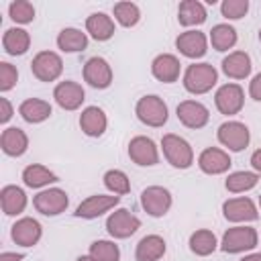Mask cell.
I'll use <instances>...</instances> for the list:
<instances>
[{
    "mask_svg": "<svg viewBox=\"0 0 261 261\" xmlns=\"http://www.w3.org/2000/svg\"><path fill=\"white\" fill-rule=\"evenodd\" d=\"M0 204L6 216H16L27 208V194L18 186H4L0 192Z\"/></svg>",
    "mask_w": 261,
    "mask_h": 261,
    "instance_id": "d4e9b609",
    "label": "cell"
},
{
    "mask_svg": "<svg viewBox=\"0 0 261 261\" xmlns=\"http://www.w3.org/2000/svg\"><path fill=\"white\" fill-rule=\"evenodd\" d=\"M84 80L98 90H104L112 84V67L102 57H92L84 65Z\"/></svg>",
    "mask_w": 261,
    "mask_h": 261,
    "instance_id": "5bb4252c",
    "label": "cell"
},
{
    "mask_svg": "<svg viewBox=\"0 0 261 261\" xmlns=\"http://www.w3.org/2000/svg\"><path fill=\"white\" fill-rule=\"evenodd\" d=\"M249 94H251L253 100L261 102V71L251 80V84H249Z\"/></svg>",
    "mask_w": 261,
    "mask_h": 261,
    "instance_id": "60d3db41",
    "label": "cell"
},
{
    "mask_svg": "<svg viewBox=\"0 0 261 261\" xmlns=\"http://www.w3.org/2000/svg\"><path fill=\"white\" fill-rule=\"evenodd\" d=\"M57 47L63 51V53H77V51H84L88 47V35L82 33L80 29H63L59 35H57Z\"/></svg>",
    "mask_w": 261,
    "mask_h": 261,
    "instance_id": "f546056e",
    "label": "cell"
},
{
    "mask_svg": "<svg viewBox=\"0 0 261 261\" xmlns=\"http://www.w3.org/2000/svg\"><path fill=\"white\" fill-rule=\"evenodd\" d=\"M175 47L179 49L181 55H186L190 59H198V57L206 55L208 39L202 31H186V33H179V37L175 39Z\"/></svg>",
    "mask_w": 261,
    "mask_h": 261,
    "instance_id": "2e32d148",
    "label": "cell"
},
{
    "mask_svg": "<svg viewBox=\"0 0 261 261\" xmlns=\"http://www.w3.org/2000/svg\"><path fill=\"white\" fill-rule=\"evenodd\" d=\"M251 165H253L255 173H261V149H257V151L251 155Z\"/></svg>",
    "mask_w": 261,
    "mask_h": 261,
    "instance_id": "7bdbcfd3",
    "label": "cell"
},
{
    "mask_svg": "<svg viewBox=\"0 0 261 261\" xmlns=\"http://www.w3.org/2000/svg\"><path fill=\"white\" fill-rule=\"evenodd\" d=\"M216 245L218 243H216L214 232L206 230V228H200V230L192 232V237H190V249H192V253H196L200 257H206V255L214 253Z\"/></svg>",
    "mask_w": 261,
    "mask_h": 261,
    "instance_id": "1f68e13d",
    "label": "cell"
},
{
    "mask_svg": "<svg viewBox=\"0 0 261 261\" xmlns=\"http://www.w3.org/2000/svg\"><path fill=\"white\" fill-rule=\"evenodd\" d=\"M175 114H177V120L184 126H188V128H202L210 120L208 108L202 102H196V100H184V102H179L177 108H175Z\"/></svg>",
    "mask_w": 261,
    "mask_h": 261,
    "instance_id": "8fae6325",
    "label": "cell"
},
{
    "mask_svg": "<svg viewBox=\"0 0 261 261\" xmlns=\"http://www.w3.org/2000/svg\"><path fill=\"white\" fill-rule=\"evenodd\" d=\"M12 118V106L8 98H0V122H8Z\"/></svg>",
    "mask_w": 261,
    "mask_h": 261,
    "instance_id": "b9f144b4",
    "label": "cell"
},
{
    "mask_svg": "<svg viewBox=\"0 0 261 261\" xmlns=\"http://www.w3.org/2000/svg\"><path fill=\"white\" fill-rule=\"evenodd\" d=\"M2 47L8 55H24L31 47V35L18 27L6 29L2 37Z\"/></svg>",
    "mask_w": 261,
    "mask_h": 261,
    "instance_id": "484cf974",
    "label": "cell"
},
{
    "mask_svg": "<svg viewBox=\"0 0 261 261\" xmlns=\"http://www.w3.org/2000/svg\"><path fill=\"white\" fill-rule=\"evenodd\" d=\"M51 112H53L51 104L45 102V100H41V98H27L18 106V114L27 122H31V124H39V122L47 120L51 116Z\"/></svg>",
    "mask_w": 261,
    "mask_h": 261,
    "instance_id": "cb8c5ba5",
    "label": "cell"
},
{
    "mask_svg": "<svg viewBox=\"0 0 261 261\" xmlns=\"http://www.w3.org/2000/svg\"><path fill=\"white\" fill-rule=\"evenodd\" d=\"M86 31L96 41H108L114 35V20L104 12H94L86 18Z\"/></svg>",
    "mask_w": 261,
    "mask_h": 261,
    "instance_id": "83f0119b",
    "label": "cell"
},
{
    "mask_svg": "<svg viewBox=\"0 0 261 261\" xmlns=\"http://www.w3.org/2000/svg\"><path fill=\"white\" fill-rule=\"evenodd\" d=\"M106 126H108V120H106V114H104L102 108L88 106V108L82 110V114H80V128L84 130V135H88V137H102Z\"/></svg>",
    "mask_w": 261,
    "mask_h": 261,
    "instance_id": "44dd1931",
    "label": "cell"
},
{
    "mask_svg": "<svg viewBox=\"0 0 261 261\" xmlns=\"http://www.w3.org/2000/svg\"><path fill=\"white\" fill-rule=\"evenodd\" d=\"M0 147L8 157H20L29 147V137L18 126H8L2 130Z\"/></svg>",
    "mask_w": 261,
    "mask_h": 261,
    "instance_id": "7402d4cb",
    "label": "cell"
},
{
    "mask_svg": "<svg viewBox=\"0 0 261 261\" xmlns=\"http://www.w3.org/2000/svg\"><path fill=\"white\" fill-rule=\"evenodd\" d=\"M218 82V71L210 63H192L184 73V88L190 94H206Z\"/></svg>",
    "mask_w": 261,
    "mask_h": 261,
    "instance_id": "6da1fadb",
    "label": "cell"
},
{
    "mask_svg": "<svg viewBox=\"0 0 261 261\" xmlns=\"http://www.w3.org/2000/svg\"><path fill=\"white\" fill-rule=\"evenodd\" d=\"M104 186L114 194V196H124L130 192V181L128 175L120 169H108L104 173Z\"/></svg>",
    "mask_w": 261,
    "mask_h": 261,
    "instance_id": "e575fe53",
    "label": "cell"
},
{
    "mask_svg": "<svg viewBox=\"0 0 261 261\" xmlns=\"http://www.w3.org/2000/svg\"><path fill=\"white\" fill-rule=\"evenodd\" d=\"M257 181H259V173H255V171H234L226 177L224 186H226L228 192L241 194V192H247V190L255 188Z\"/></svg>",
    "mask_w": 261,
    "mask_h": 261,
    "instance_id": "836d02e7",
    "label": "cell"
},
{
    "mask_svg": "<svg viewBox=\"0 0 261 261\" xmlns=\"http://www.w3.org/2000/svg\"><path fill=\"white\" fill-rule=\"evenodd\" d=\"M222 214L230 222H249L259 216L251 198H230L222 204Z\"/></svg>",
    "mask_w": 261,
    "mask_h": 261,
    "instance_id": "e0dca14e",
    "label": "cell"
},
{
    "mask_svg": "<svg viewBox=\"0 0 261 261\" xmlns=\"http://www.w3.org/2000/svg\"><path fill=\"white\" fill-rule=\"evenodd\" d=\"M18 80V71L14 65H10L8 61H2L0 63V92H8L14 88Z\"/></svg>",
    "mask_w": 261,
    "mask_h": 261,
    "instance_id": "ab89813d",
    "label": "cell"
},
{
    "mask_svg": "<svg viewBox=\"0 0 261 261\" xmlns=\"http://www.w3.org/2000/svg\"><path fill=\"white\" fill-rule=\"evenodd\" d=\"M31 71L41 82H55L63 71V61L55 51H41L33 57Z\"/></svg>",
    "mask_w": 261,
    "mask_h": 261,
    "instance_id": "5b68a950",
    "label": "cell"
},
{
    "mask_svg": "<svg viewBox=\"0 0 261 261\" xmlns=\"http://www.w3.org/2000/svg\"><path fill=\"white\" fill-rule=\"evenodd\" d=\"M67 204H69V198H67V194H65L63 190H59V188L43 190V192H39V194L33 198V206H35L41 214H45V216H57V214L65 212Z\"/></svg>",
    "mask_w": 261,
    "mask_h": 261,
    "instance_id": "ba28073f",
    "label": "cell"
},
{
    "mask_svg": "<svg viewBox=\"0 0 261 261\" xmlns=\"http://www.w3.org/2000/svg\"><path fill=\"white\" fill-rule=\"evenodd\" d=\"M220 145H224L228 151H243L247 145H249V128L239 122V120H228V122H222L218 126V133H216Z\"/></svg>",
    "mask_w": 261,
    "mask_h": 261,
    "instance_id": "52a82bcc",
    "label": "cell"
},
{
    "mask_svg": "<svg viewBox=\"0 0 261 261\" xmlns=\"http://www.w3.org/2000/svg\"><path fill=\"white\" fill-rule=\"evenodd\" d=\"M210 43L216 51H228L237 43V31L230 24H216L210 31Z\"/></svg>",
    "mask_w": 261,
    "mask_h": 261,
    "instance_id": "d6a6232c",
    "label": "cell"
},
{
    "mask_svg": "<svg viewBox=\"0 0 261 261\" xmlns=\"http://www.w3.org/2000/svg\"><path fill=\"white\" fill-rule=\"evenodd\" d=\"M128 157H130V161H135L137 165H143V167L159 163L157 145L149 137H143V135L130 139V143H128Z\"/></svg>",
    "mask_w": 261,
    "mask_h": 261,
    "instance_id": "7c38bea8",
    "label": "cell"
},
{
    "mask_svg": "<svg viewBox=\"0 0 261 261\" xmlns=\"http://www.w3.org/2000/svg\"><path fill=\"white\" fill-rule=\"evenodd\" d=\"M141 206L149 216H155V218L165 216L167 210L171 208V194L161 186H149L141 194Z\"/></svg>",
    "mask_w": 261,
    "mask_h": 261,
    "instance_id": "9c48e42d",
    "label": "cell"
},
{
    "mask_svg": "<svg viewBox=\"0 0 261 261\" xmlns=\"http://www.w3.org/2000/svg\"><path fill=\"white\" fill-rule=\"evenodd\" d=\"M90 257H94L96 261H118L120 251L112 241H94L90 245Z\"/></svg>",
    "mask_w": 261,
    "mask_h": 261,
    "instance_id": "8d00e7d4",
    "label": "cell"
},
{
    "mask_svg": "<svg viewBox=\"0 0 261 261\" xmlns=\"http://www.w3.org/2000/svg\"><path fill=\"white\" fill-rule=\"evenodd\" d=\"M165 255V241L159 234H147L139 241L135 257L137 261H157Z\"/></svg>",
    "mask_w": 261,
    "mask_h": 261,
    "instance_id": "4316f807",
    "label": "cell"
},
{
    "mask_svg": "<svg viewBox=\"0 0 261 261\" xmlns=\"http://www.w3.org/2000/svg\"><path fill=\"white\" fill-rule=\"evenodd\" d=\"M75 261H96L94 257H90V255H82V257H77Z\"/></svg>",
    "mask_w": 261,
    "mask_h": 261,
    "instance_id": "bcb514c9",
    "label": "cell"
},
{
    "mask_svg": "<svg viewBox=\"0 0 261 261\" xmlns=\"http://www.w3.org/2000/svg\"><path fill=\"white\" fill-rule=\"evenodd\" d=\"M20 259H22L20 253H8V251H4L0 255V261H20Z\"/></svg>",
    "mask_w": 261,
    "mask_h": 261,
    "instance_id": "ee69618b",
    "label": "cell"
},
{
    "mask_svg": "<svg viewBox=\"0 0 261 261\" xmlns=\"http://www.w3.org/2000/svg\"><path fill=\"white\" fill-rule=\"evenodd\" d=\"M259 41H261V29H259Z\"/></svg>",
    "mask_w": 261,
    "mask_h": 261,
    "instance_id": "7dc6e473",
    "label": "cell"
},
{
    "mask_svg": "<svg viewBox=\"0 0 261 261\" xmlns=\"http://www.w3.org/2000/svg\"><path fill=\"white\" fill-rule=\"evenodd\" d=\"M179 71H181V63L175 55L171 53H161L153 59L151 63V73L155 80L163 82V84H173L177 82L179 77Z\"/></svg>",
    "mask_w": 261,
    "mask_h": 261,
    "instance_id": "ac0fdd59",
    "label": "cell"
},
{
    "mask_svg": "<svg viewBox=\"0 0 261 261\" xmlns=\"http://www.w3.org/2000/svg\"><path fill=\"white\" fill-rule=\"evenodd\" d=\"M206 8L202 2L198 0H184L179 2V8H177V20L179 24L184 27H196V24H202L206 20Z\"/></svg>",
    "mask_w": 261,
    "mask_h": 261,
    "instance_id": "f1b7e54d",
    "label": "cell"
},
{
    "mask_svg": "<svg viewBox=\"0 0 261 261\" xmlns=\"http://www.w3.org/2000/svg\"><path fill=\"white\" fill-rule=\"evenodd\" d=\"M10 237H12V241H14L16 245H20V247H33V245H37L39 239H41V224H39L35 218L24 216V218H20V220H16V222L12 224Z\"/></svg>",
    "mask_w": 261,
    "mask_h": 261,
    "instance_id": "ffe728a7",
    "label": "cell"
},
{
    "mask_svg": "<svg viewBox=\"0 0 261 261\" xmlns=\"http://www.w3.org/2000/svg\"><path fill=\"white\" fill-rule=\"evenodd\" d=\"M22 181L29 188H43V186H49L53 181H59V177L53 171H49L45 165L33 163V165L22 169Z\"/></svg>",
    "mask_w": 261,
    "mask_h": 261,
    "instance_id": "4dcf8cb0",
    "label": "cell"
},
{
    "mask_svg": "<svg viewBox=\"0 0 261 261\" xmlns=\"http://www.w3.org/2000/svg\"><path fill=\"white\" fill-rule=\"evenodd\" d=\"M161 149H163V155L165 159L177 167V169H188L192 163H194V151L190 147V143L173 133L169 135H163L161 139Z\"/></svg>",
    "mask_w": 261,
    "mask_h": 261,
    "instance_id": "7a4b0ae2",
    "label": "cell"
},
{
    "mask_svg": "<svg viewBox=\"0 0 261 261\" xmlns=\"http://www.w3.org/2000/svg\"><path fill=\"white\" fill-rule=\"evenodd\" d=\"M8 14L14 22L27 24V22H33V18H35V6L29 0H14L8 6Z\"/></svg>",
    "mask_w": 261,
    "mask_h": 261,
    "instance_id": "74e56055",
    "label": "cell"
},
{
    "mask_svg": "<svg viewBox=\"0 0 261 261\" xmlns=\"http://www.w3.org/2000/svg\"><path fill=\"white\" fill-rule=\"evenodd\" d=\"M198 167L208 173V175H218V173H224L228 171L230 167V157L226 151L222 149H216V147H208L200 153L198 157Z\"/></svg>",
    "mask_w": 261,
    "mask_h": 261,
    "instance_id": "d6986e66",
    "label": "cell"
},
{
    "mask_svg": "<svg viewBox=\"0 0 261 261\" xmlns=\"http://www.w3.org/2000/svg\"><path fill=\"white\" fill-rule=\"evenodd\" d=\"M139 228H141V220L135 214H130L126 208H118L106 218V230L114 239H126L135 234Z\"/></svg>",
    "mask_w": 261,
    "mask_h": 261,
    "instance_id": "30bf717a",
    "label": "cell"
},
{
    "mask_svg": "<svg viewBox=\"0 0 261 261\" xmlns=\"http://www.w3.org/2000/svg\"><path fill=\"white\" fill-rule=\"evenodd\" d=\"M214 104H216L220 114H226V116L239 114L243 104H245V92L239 84H224L216 90Z\"/></svg>",
    "mask_w": 261,
    "mask_h": 261,
    "instance_id": "8992f818",
    "label": "cell"
},
{
    "mask_svg": "<svg viewBox=\"0 0 261 261\" xmlns=\"http://www.w3.org/2000/svg\"><path fill=\"white\" fill-rule=\"evenodd\" d=\"M222 71L226 77L245 80L251 73V57L245 51H232L222 59Z\"/></svg>",
    "mask_w": 261,
    "mask_h": 261,
    "instance_id": "603a6c76",
    "label": "cell"
},
{
    "mask_svg": "<svg viewBox=\"0 0 261 261\" xmlns=\"http://www.w3.org/2000/svg\"><path fill=\"white\" fill-rule=\"evenodd\" d=\"M241 261H261V251H259V253H253V255H247V257H243Z\"/></svg>",
    "mask_w": 261,
    "mask_h": 261,
    "instance_id": "f6af8a7d",
    "label": "cell"
},
{
    "mask_svg": "<svg viewBox=\"0 0 261 261\" xmlns=\"http://www.w3.org/2000/svg\"><path fill=\"white\" fill-rule=\"evenodd\" d=\"M137 118L153 128H159L167 122V104L159 96H143L135 106Z\"/></svg>",
    "mask_w": 261,
    "mask_h": 261,
    "instance_id": "3957f363",
    "label": "cell"
},
{
    "mask_svg": "<svg viewBox=\"0 0 261 261\" xmlns=\"http://www.w3.org/2000/svg\"><path fill=\"white\" fill-rule=\"evenodd\" d=\"M259 206H261V198H259Z\"/></svg>",
    "mask_w": 261,
    "mask_h": 261,
    "instance_id": "c3c4849f",
    "label": "cell"
},
{
    "mask_svg": "<svg viewBox=\"0 0 261 261\" xmlns=\"http://www.w3.org/2000/svg\"><path fill=\"white\" fill-rule=\"evenodd\" d=\"M257 247V230L251 226H232L222 234L220 249L224 253H243Z\"/></svg>",
    "mask_w": 261,
    "mask_h": 261,
    "instance_id": "277c9868",
    "label": "cell"
},
{
    "mask_svg": "<svg viewBox=\"0 0 261 261\" xmlns=\"http://www.w3.org/2000/svg\"><path fill=\"white\" fill-rule=\"evenodd\" d=\"M249 10V0H224L220 4V12L228 20H239L247 14Z\"/></svg>",
    "mask_w": 261,
    "mask_h": 261,
    "instance_id": "f35d334b",
    "label": "cell"
},
{
    "mask_svg": "<svg viewBox=\"0 0 261 261\" xmlns=\"http://www.w3.org/2000/svg\"><path fill=\"white\" fill-rule=\"evenodd\" d=\"M53 98L57 102L59 108L63 110H77L82 106V102L86 100V92L77 82H59L53 90Z\"/></svg>",
    "mask_w": 261,
    "mask_h": 261,
    "instance_id": "4fadbf2b",
    "label": "cell"
},
{
    "mask_svg": "<svg viewBox=\"0 0 261 261\" xmlns=\"http://www.w3.org/2000/svg\"><path fill=\"white\" fill-rule=\"evenodd\" d=\"M114 18L122 27H135L141 18V10L135 2H116L114 4Z\"/></svg>",
    "mask_w": 261,
    "mask_h": 261,
    "instance_id": "d590c367",
    "label": "cell"
},
{
    "mask_svg": "<svg viewBox=\"0 0 261 261\" xmlns=\"http://www.w3.org/2000/svg\"><path fill=\"white\" fill-rule=\"evenodd\" d=\"M120 202V196H104V194H98V196H90L86 198L77 208H75V216L77 218H98L102 216L104 212H108L110 208H114L116 204Z\"/></svg>",
    "mask_w": 261,
    "mask_h": 261,
    "instance_id": "9a60e30c",
    "label": "cell"
}]
</instances>
